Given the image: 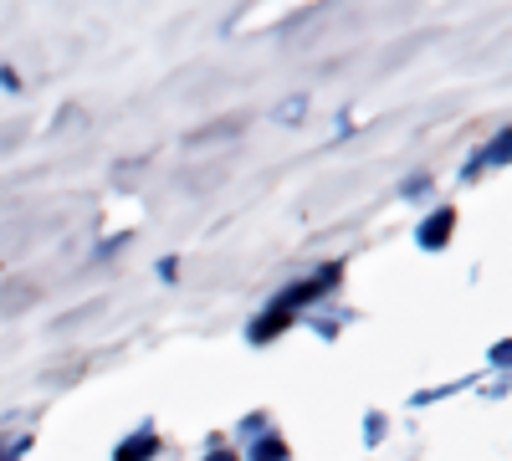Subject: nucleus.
I'll return each mask as SVG.
<instances>
[{"instance_id":"obj_1","label":"nucleus","mask_w":512,"mask_h":461,"mask_svg":"<svg viewBox=\"0 0 512 461\" xmlns=\"http://www.w3.org/2000/svg\"><path fill=\"white\" fill-rule=\"evenodd\" d=\"M451 231H456V216H451V211H436L431 221L420 226V246H431V251H436V246H441Z\"/></svg>"},{"instance_id":"obj_2","label":"nucleus","mask_w":512,"mask_h":461,"mask_svg":"<svg viewBox=\"0 0 512 461\" xmlns=\"http://www.w3.org/2000/svg\"><path fill=\"white\" fill-rule=\"evenodd\" d=\"M149 451H154V431H139L134 441L118 446V461H149Z\"/></svg>"},{"instance_id":"obj_3","label":"nucleus","mask_w":512,"mask_h":461,"mask_svg":"<svg viewBox=\"0 0 512 461\" xmlns=\"http://www.w3.org/2000/svg\"><path fill=\"white\" fill-rule=\"evenodd\" d=\"M282 456H287V446H282V441H262V446L251 451V461H282Z\"/></svg>"},{"instance_id":"obj_4","label":"nucleus","mask_w":512,"mask_h":461,"mask_svg":"<svg viewBox=\"0 0 512 461\" xmlns=\"http://www.w3.org/2000/svg\"><path fill=\"white\" fill-rule=\"evenodd\" d=\"M221 461H231V456H226V451H221Z\"/></svg>"}]
</instances>
